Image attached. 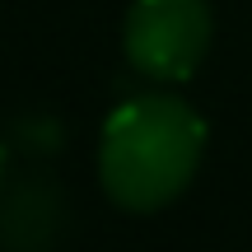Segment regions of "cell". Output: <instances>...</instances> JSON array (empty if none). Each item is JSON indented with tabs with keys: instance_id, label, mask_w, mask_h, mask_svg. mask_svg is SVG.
Instances as JSON below:
<instances>
[{
	"instance_id": "2",
	"label": "cell",
	"mask_w": 252,
	"mask_h": 252,
	"mask_svg": "<svg viewBox=\"0 0 252 252\" xmlns=\"http://www.w3.org/2000/svg\"><path fill=\"white\" fill-rule=\"evenodd\" d=\"M126 56L145 80H191L210 47L206 0H131L126 9Z\"/></svg>"
},
{
	"instance_id": "3",
	"label": "cell",
	"mask_w": 252,
	"mask_h": 252,
	"mask_svg": "<svg viewBox=\"0 0 252 252\" xmlns=\"http://www.w3.org/2000/svg\"><path fill=\"white\" fill-rule=\"evenodd\" d=\"M5 159H9V154H5V145H0V178H5Z\"/></svg>"
},
{
	"instance_id": "1",
	"label": "cell",
	"mask_w": 252,
	"mask_h": 252,
	"mask_svg": "<svg viewBox=\"0 0 252 252\" xmlns=\"http://www.w3.org/2000/svg\"><path fill=\"white\" fill-rule=\"evenodd\" d=\"M206 150V122L178 94L126 98L98 135V182L112 206L150 215L191 187Z\"/></svg>"
}]
</instances>
